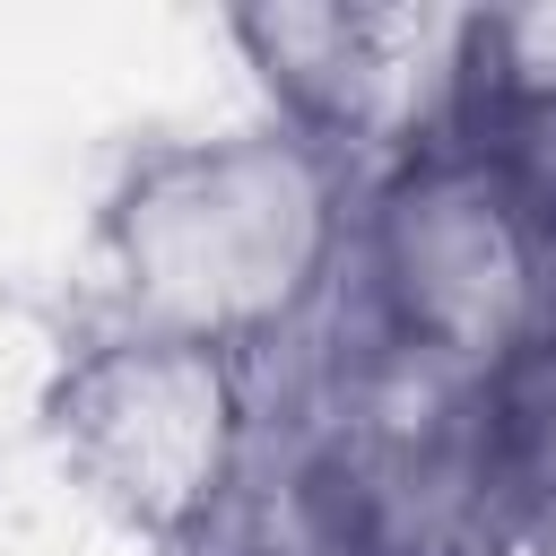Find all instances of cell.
<instances>
[{
	"label": "cell",
	"instance_id": "obj_1",
	"mask_svg": "<svg viewBox=\"0 0 556 556\" xmlns=\"http://www.w3.org/2000/svg\"><path fill=\"white\" fill-rule=\"evenodd\" d=\"M356 200L365 165L278 113L217 139H165L104 208L113 321L261 365L339 313L356 269Z\"/></svg>",
	"mask_w": 556,
	"mask_h": 556
},
{
	"label": "cell",
	"instance_id": "obj_2",
	"mask_svg": "<svg viewBox=\"0 0 556 556\" xmlns=\"http://www.w3.org/2000/svg\"><path fill=\"white\" fill-rule=\"evenodd\" d=\"M348 313L443 374L495 382L556 339V208L486 130L443 113L365 174Z\"/></svg>",
	"mask_w": 556,
	"mask_h": 556
},
{
	"label": "cell",
	"instance_id": "obj_3",
	"mask_svg": "<svg viewBox=\"0 0 556 556\" xmlns=\"http://www.w3.org/2000/svg\"><path fill=\"white\" fill-rule=\"evenodd\" d=\"M52 426L70 460L182 556L261 469V365L208 339L104 321L70 348Z\"/></svg>",
	"mask_w": 556,
	"mask_h": 556
},
{
	"label": "cell",
	"instance_id": "obj_4",
	"mask_svg": "<svg viewBox=\"0 0 556 556\" xmlns=\"http://www.w3.org/2000/svg\"><path fill=\"white\" fill-rule=\"evenodd\" d=\"M486 478L513 539L556 530V339L486 382Z\"/></svg>",
	"mask_w": 556,
	"mask_h": 556
}]
</instances>
